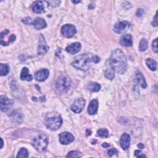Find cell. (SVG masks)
Returning <instances> with one entry per match:
<instances>
[{
	"label": "cell",
	"mask_w": 158,
	"mask_h": 158,
	"mask_svg": "<svg viewBox=\"0 0 158 158\" xmlns=\"http://www.w3.org/2000/svg\"><path fill=\"white\" fill-rule=\"evenodd\" d=\"M86 135H87V136H89V135H90L91 133V131H90V130H86Z\"/></svg>",
	"instance_id": "cell-41"
},
{
	"label": "cell",
	"mask_w": 158,
	"mask_h": 158,
	"mask_svg": "<svg viewBox=\"0 0 158 158\" xmlns=\"http://www.w3.org/2000/svg\"><path fill=\"white\" fill-rule=\"evenodd\" d=\"M102 146H103V147H104V148H107V147H109V145L107 143H104L102 145Z\"/></svg>",
	"instance_id": "cell-40"
},
{
	"label": "cell",
	"mask_w": 158,
	"mask_h": 158,
	"mask_svg": "<svg viewBox=\"0 0 158 158\" xmlns=\"http://www.w3.org/2000/svg\"><path fill=\"white\" fill-rule=\"evenodd\" d=\"M93 61L95 63H98L100 61V60L97 56H93Z\"/></svg>",
	"instance_id": "cell-38"
},
{
	"label": "cell",
	"mask_w": 158,
	"mask_h": 158,
	"mask_svg": "<svg viewBox=\"0 0 158 158\" xmlns=\"http://www.w3.org/2000/svg\"><path fill=\"white\" fill-rule=\"evenodd\" d=\"M71 81L66 76L62 75L57 78L56 86L57 90L61 93L67 92L71 86Z\"/></svg>",
	"instance_id": "cell-4"
},
{
	"label": "cell",
	"mask_w": 158,
	"mask_h": 158,
	"mask_svg": "<svg viewBox=\"0 0 158 158\" xmlns=\"http://www.w3.org/2000/svg\"><path fill=\"white\" fill-rule=\"evenodd\" d=\"M61 33L67 38H72L75 33H77V30L74 26L71 24H66L62 27Z\"/></svg>",
	"instance_id": "cell-8"
},
{
	"label": "cell",
	"mask_w": 158,
	"mask_h": 158,
	"mask_svg": "<svg viewBox=\"0 0 158 158\" xmlns=\"http://www.w3.org/2000/svg\"><path fill=\"white\" fill-rule=\"evenodd\" d=\"M148 48V42L145 38L142 39L139 44V50L141 51H145Z\"/></svg>",
	"instance_id": "cell-27"
},
{
	"label": "cell",
	"mask_w": 158,
	"mask_h": 158,
	"mask_svg": "<svg viewBox=\"0 0 158 158\" xmlns=\"http://www.w3.org/2000/svg\"><path fill=\"white\" fill-rule=\"evenodd\" d=\"M21 79L22 80H26L28 81L32 80L33 77L32 75L29 73V71L27 67H24L22 69L21 74Z\"/></svg>",
	"instance_id": "cell-20"
},
{
	"label": "cell",
	"mask_w": 158,
	"mask_h": 158,
	"mask_svg": "<svg viewBox=\"0 0 158 158\" xmlns=\"http://www.w3.org/2000/svg\"><path fill=\"white\" fill-rule=\"evenodd\" d=\"M10 32L8 29L6 30H5L4 31L2 32L1 33V40H3L5 38L8 39V45L11 43H12L13 42H14L16 40V36L14 35V34H11V35H9Z\"/></svg>",
	"instance_id": "cell-19"
},
{
	"label": "cell",
	"mask_w": 158,
	"mask_h": 158,
	"mask_svg": "<svg viewBox=\"0 0 158 158\" xmlns=\"http://www.w3.org/2000/svg\"><path fill=\"white\" fill-rule=\"evenodd\" d=\"M111 67V66H110ZM105 77L107 79L113 80L114 78V71L112 67H110L109 69H107L106 71H105Z\"/></svg>",
	"instance_id": "cell-25"
},
{
	"label": "cell",
	"mask_w": 158,
	"mask_h": 158,
	"mask_svg": "<svg viewBox=\"0 0 158 158\" xmlns=\"http://www.w3.org/2000/svg\"><path fill=\"white\" fill-rule=\"evenodd\" d=\"M22 22L24 23V24L28 25V26L32 25V24H33V21L30 17H27V18H26L25 19H23Z\"/></svg>",
	"instance_id": "cell-31"
},
{
	"label": "cell",
	"mask_w": 158,
	"mask_h": 158,
	"mask_svg": "<svg viewBox=\"0 0 158 158\" xmlns=\"http://www.w3.org/2000/svg\"><path fill=\"white\" fill-rule=\"evenodd\" d=\"M81 49V44L79 42H75L71 44V45L67 46L66 50L71 55H75L80 51Z\"/></svg>",
	"instance_id": "cell-15"
},
{
	"label": "cell",
	"mask_w": 158,
	"mask_h": 158,
	"mask_svg": "<svg viewBox=\"0 0 158 158\" xmlns=\"http://www.w3.org/2000/svg\"><path fill=\"white\" fill-rule=\"evenodd\" d=\"M130 27V22L127 21H121L116 23L114 27V31L117 33H122L125 32Z\"/></svg>",
	"instance_id": "cell-11"
},
{
	"label": "cell",
	"mask_w": 158,
	"mask_h": 158,
	"mask_svg": "<svg viewBox=\"0 0 158 158\" xmlns=\"http://www.w3.org/2000/svg\"><path fill=\"white\" fill-rule=\"evenodd\" d=\"M81 156V154L79 151H72L69 152L67 155V157H79Z\"/></svg>",
	"instance_id": "cell-30"
},
{
	"label": "cell",
	"mask_w": 158,
	"mask_h": 158,
	"mask_svg": "<svg viewBox=\"0 0 158 158\" xmlns=\"http://www.w3.org/2000/svg\"><path fill=\"white\" fill-rule=\"evenodd\" d=\"M81 1H72V3H75V4H77V3H80Z\"/></svg>",
	"instance_id": "cell-43"
},
{
	"label": "cell",
	"mask_w": 158,
	"mask_h": 158,
	"mask_svg": "<svg viewBox=\"0 0 158 158\" xmlns=\"http://www.w3.org/2000/svg\"><path fill=\"white\" fill-rule=\"evenodd\" d=\"M85 105V100L82 98H80L75 99L74 103L71 105V109L74 113L78 114L83 111Z\"/></svg>",
	"instance_id": "cell-6"
},
{
	"label": "cell",
	"mask_w": 158,
	"mask_h": 158,
	"mask_svg": "<svg viewBox=\"0 0 158 158\" xmlns=\"http://www.w3.org/2000/svg\"><path fill=\"white\" fill-rule=\"evenodd\" d=\"M12 119L14 120V122L16 123H18V124H21L23 120V116L21 113H12L11 115Z\"/></svg>",
	"instance_id": "cell-24"
},
{
	"label": "cell",
	"mask_w": 158,
	"mask_h": 158,
	"mask_svg": "<svg viewBox=\"0 0 158 158\" xmlns=\"http://www.w3.org/2000/svg\"><path fill=\"white\" fill-rule=\"evenodd\" d=\"M97 135L100 137L108 138L109 137V131L106 128H100L97 131Z\"/></svg>",
	"instance_id": "cell-28"
},
{
	"label": "cell",
	"mask_w": 158,
	"mask_h": 158,
	"mask_svg": "<svg viewBox=\"0 0 158 158\" xmlns=\"http://www.w3.org/2000/svg\"><path fill=\"white\" fill-rule=\"evenodd\" d=\"M120 43L124 46H132L133 45L132 37L130 34H125L122 35L120 39Z\"/></svg>",
	"instance_id": "cell-16"
},
{
	"label": "cell",
	"mask_w": 158,
	"mask_h": 158,
	"mask_svg": "<svg viewBox=\"0 0 158 158\" xmlns=\"http://www.w3.org/2000/svg\"><path fill=\"white\" fill-rule=\"evenodd\" d=\"M50 47L48 45L46 44L45 39L43 35L41 34L39 37L38 41V50L37 52L39 55H45L46 52L48 51Z\"/></svg>",
	"instance_id": "cell-7"
},
{
	"label": "cell",
	"mask_w": 158,
	"mask_h": 158,
	"mask_svg": "<svg viewBox=\"0 0 158 158\" xmlns=\"http://www.w3.org/2000/svg\"><path fill=\"white\" fill-rule=\"evenodd\" d=\"M142 152L141 151H139V150H136L135 151V156H137V157H146V155H144V154H142Z\"/></svg>",
	"instance_id": "cell-35"
},
{
	"label": "cell",
	"mask_w": 158,
	"mask_h": 158,
	"mask_svg": "<svg viewBox=\"0 0 158 158\" xmlns=\"http://www.w3.org/2000/svg\"><path fill=\"white\" fill-rule=\"evenodd\" d=\"M118 150H117L115 148H113V149H111L108 151V155L111 157L113 156V155L115 154V155H118Z\"/></svg>",
	"instance_id": "cell-32"
},
{
	"label": "cell",
	"mask_w": 158,
	"mask_h": 158,
	"mask_svg": "<svg viewBox=\"0 0 158 158\" xmlns=\"http://www.w3.org/2000/svg\"><path fill=\"white\" fill-rule=\"evenodd\" d=\"M110 66L119 74H124L127 70V60L124 52L120 49L114 50L111 55Z\"/></svg>",
	"instance_id": "cell-1"
},
{
	"label": "cell",
	"mask_w": 158,
	"mask_h": 158,
	"mask_svg": "<svg viewBox=\"0 0 158 158\" xmlns=\"http://www.w3.org/2000/svg\"><path fill=\"white\" fill-rule=\"evenodd\" d=\"M152 47H153V50L155 51V52H157V38H156L154 40H153V43H152Z\"/></svg>",
	"instance_id": "cell-33"
},
{
	"label": "cell",
	"mask_w": 158,
	"mask_h": 158,
	"mask_svg": "<svg viewBox=\"0 0 158 158\" xmlns=\"http://www.w3.org/2000/svg\"><path fill=\"white\" fill-rule=\"evenodd\" d=\"M32 144L38 151L42 152L47 148L48 138L44 135H40L33 139Z\"/></svg>",
	"instance_id": "cell-3"
},
{
	"label": "cell",
	"mask_w": 158,
	"mask_h": 158,
	"mask_svg": "<svg viewBox=\"0 0 158 158\" xmlns=\"http://www.w3.org/2000/svg\"><path fill=\"white\" fill-rule=\"evenodd\" d=\"M28 157V152L27 149L25 148H22L20 149L18 154L17 155V157Z\"/></svg>",
	"instance_id": "cell-29"
},
{
	"label": "cell",
	"mask_w": 158,
	"mask_h": 158,
	"mask_svg": "<svg viewBox=\"0 0 158 158\" xmlns=\"http://www.w3.org/2000/svg\"><path fill=\"white\" fill-rule=\"evenodd\" d=\"M146 64L148 68L152 71H155L157 69V63L156 62L151 58H148L146 60Z\"/></svg>",
	"instance_id": "cell-22"
},
{
	"label": "cell",
	"mask_w": 158,
	"mask_h": 158,
	"mask_svg": "<svg viewBox=\"0 0 158 158\" xmlns=\"http://www.w3.org/2000/svg\"><path fill=\"white\" fill-rule=\"evenodd\" d=\"M13 101L7 96L4 95H1L0 96V106H1V110L3 112H7L10 108L13 106Z\"/></svg>",
	"instance_id": "cell-9"
},
{
	"label": "cell",
	"mask_w": 158,
	"mask_h": 158,
	"mask_svg": "<svg viewBox=\"0 0 158 158\" xmlns=\"http://www.w3.org/2000/svg\"><path fill=\"white\" fill-rule=\"evenodd\" d=\"M1 149H2L3 148V143H4V142H3V138H1Z\"/></svg>",
	"instance_id": "cell-42"
},
{
	"label": "cell",
	"mask_w": 158,
	"mask_h": 158,
	"mask_svg": "<svg viewBox=\"0 0 158 158\" xmlns=\"http://www.w3.org/2000/svg\"><path fill=\"white\" fill-rule=\"evenodd\" d=\"M60 142L62 145H68L72 143L74 140V137L71 133L67 132H62L59 135Z\"/></svg>",
	"instance_id": "cell-10"
},
{
	"label": "cell",
	"mask_w": 158,
	"mask_h": 158,
	"mask_svg": "<svg viewBox=\"0 0 158 158\" xmlns=\"http://www.w3.org/2000/svg\"><path fill=\"white\" fill-rule=\"evenodd\" d=\"M49 74L50 72L47 69H43L36 72L35 77L38 81H43L46 79H47L49 76Z\"/></svg>",
	"instance_id": "cell-14"
},
{
	"label": "cell",
	"mask_w": 158,
	"mask_h": 158,
	"mask_svg": "<svg viewBox=\"0 0 158 158\" xmlns=\"http://www.w3.org/2000/svg\"><path fill=\"white\" fill-rule=\"evenodd\" d=\"M0 67H1V75H6L9 71V66L8 64L1 63L0 64Z\"/></svg>",
	"instance_id": "cell-26"
},
{
	"label": "cell",
	"mask_w": 158,
	"mask_h": 158,
	"mask_svg": "<svg viewBox=\"0 0 158 158\" xmlns=\"http://www.w3.org/2000/svg\"><path fill=\"white\" fill-rule=\"evenodd\" d=\"M62 119L60 116L49 118L45 121V125L48 129L51 130H56L62 125Z\"/></svg>",
	"instance_id": "cell-5"
},
{
	"label": "cell",
	"mask_w": 158,
	"mask_h": 158,
	"mask_svg": "<svg viewBox=\"0 0 158 158\" xmlns=\"http://www.w3.org/2000/svg\"><path fill=\"white\" fill-rule=\"evenodd\" d=\"M88 89L91 92H97L101 89V86L98 83L91 81L88 85Z\"/></svg>",
	"instance_id": "cell-23"
},
{
	"label": "cell",
	"mask_w": 158,
	"mask_h": 158,
	"mask_svg": "<svg viewBox=\"0 0 158 158\" xmlns=\"http://www.w3.org/2000/svg\"><path fill=\"white\" fill-rule=\"evenodd\" d=\"M138 148H140V149H143L145 148V145L143 143H139L138 145Z\"/></svg>",
	"instance_id": "cell-39"
},
{
	"label": "cell",
	"mask_w": 158,
	"mask_h": 158,
	"mask_svg": "<svg viewBox=\"0 0 158 158\" xmlns=\"http://www.w3.org/2000/svg\"><path fill=\"white\" fill-rule=\"evenodd\" d=\"M49 5L48 1H37L32 7V10L35 13L41 14L45 12L46 7Z\"/></svg>",
	"instance_id": "cell-12"
},
{
	"label": "cell",
	"mask_w": 158,
	"mask_h": 158,
	"mask_svg": "<svg viewBox=\"0 0 158 158\" xmlns=\"http://www.w3.org/2000/svg\"><path fill=\"white\" fill-rule=\"evenodd\" d=\"M98 102L96 99H93L88 107V113L90 115L95 114L98 111Z\"/></svg>",
	"instance_id": "cell-18"
},
{
	"label": "cell",
	"mask_w": 158,
	"mask_h": 158,
	"mask_svg": "<svg viewBox=\"0 0 158 158\" xmlns=\"http://www.w3.org/2000/svg\"><path fill=\"white\" fill-rule=\"evenodd\" d=\"M136 78L138 81V83L141 85L143 89H146V86H147V84H146L145 77H143V74L138 71L136 72Z\"/></svg>",
	"instance_id": "cell-21"
},
{
	"label": "cell",
	"mask_w": 158,
	"mask_h": 158,
	"mask_svg": "<svg viewBox=\"0 0 158 158\" xmlns=\"http://www.w3.org/2000/svg\"><path fill=\"white\" fill-rule=\"evenodd\" d=\"M130 137L128 133H124L122 135L120 139V145L121 148L124 150H127L130 147Z\"/></svg>",
	"instance_id": "cell-13"
},
{
	"label": "cell",
	"mask_w": 158,
	"mask_h": 158,
	"mask_svg": "<svg viewBox=\"0 0 158 158\" xmlns=\"http://www.w3.org/2000/svg\"><path fill=\"white\" fill-rule=\"evenodd\" d=\"M49 5H51L52 7H56L57 6H59L61 1H48Z\"/></svg>",
	"instance_id": "cell-34"
},
{
	"label": "cell",
	"mask_w": 158,
	"mask_h": 158,
	"mask_svg": "<svg viewBox=\"0 0 158 158\" xmlns=\"http://www.w3.org/2000/svg\"><path fill=\"white\" fill-rule=\"evenodd\" d=\"M32 25L37 30H41V29L45 28L46 27V22L43 19L37 17L33 21Z\"/></svg>",
	"instance_id": "cell-17"
},
{
	"label": "cell",
	"mask_w": 158,
	"mask_h": 158,
	"mask_svg": "<svg viewBox=\"0 0 158 158\" xmlns=\"http://www.w3.org/2000/svg\"><path fill=\"white\" fill-rule=\"evenodd\" d=\"M91 62H93V56L87 54L81 55L75 57L72 62V66L76 69L86 71L89 69Z\"/></svg>",
	"instance_id": "cell-2"
},
{
	"label": "cell",
	"mask_w": 158,
	"mask_h": 158,
	"mask_svg": "<svg viewBox=\"0 0 158 158\" xmlns=\"http://www.w3.org/2000/svg\"><path fill=\"white\" fill-rule=\"evenodd\" d=\"M152 26H153V27H157V13L154 17V21L152 22Z\"/></svg>",
	"instance_id": "cell-37"
},
{
	"label": "cell",
	"mask_w": 158,
	"mask_h": 158,
	"mask_svg": "<svg viewBox=\"0 0 158 158\" xmlns=\"http://www.w3.org/2000/svg\"><path fill=\"white\" fill-rule=\"evenodd\" d=\"M143 13H144V11L142 9H138L136 13V15L137 17H140L142 16Z\"/></svg>",
	"instance_id": "cell-36"
}]
</instances>
